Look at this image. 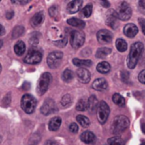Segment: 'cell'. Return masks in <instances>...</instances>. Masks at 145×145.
I'll list each match as a JSON object with an SVG mask.
<instances>
[{"label":"cell","mask_w":145,"mask_h":145,"mask_svg":"<svg viewBox=\"0 0 145 145\" xmlns=\"http://www.w3.org/2000/svg\"><path fill=\"white\" fill-rule=\"evenodd\" d=\"M83 2L82 0H74L70 2L67 4L66 7V10L69 14H75L76 12H78L81 9V7L82 5Z\"/></svg>","instance_id":"9a60e30c"},{"label":"cell","mask_w":145,"mask_h":145,"mask_svg":"<svg viewBox=\"0 0 145 145\" xmlns=\"http://www.w3.org/2000/svg\"><path fill=\"white\" fill-rule=\"evenodd\" d=\"M110 110L107 103L105 101H100L97 108V118L100 124L103 125L107 121L110 116Z\"/></svg>","instance_id":"277c9868"},{"label":"cell","mask_w":145,"mask_h":145,"mask_svg":"<svg viewBox=\"0 0 145 145\" xmlns=\"http://www.w3.org/2000/svg\"><path fill=\"white\" fill-rule=\"evenodd\" d=\"M69 129H70V131H71V133H76L78 132V130H79V127H78V126H77L76 123H71V124L70 125V127H69Z\"/></svg>","instance_id":"8d00e7d4"},{"label":"cell","mask_w":145,"mask_h":145,"mask_svg":"<svg viewBox=\"0 0 145 145\" xmlns=\"http://www.w3.org/2000/svg\"><path fill=\"white\" fill-rule=\"evenodd\" d=\"M76 75L82 83H88L91 80V74L86 68H79L76 71Z\"/></svg>","instance_id":"4fadbf2b"},{"label":"cell","mask_w":145,"mask_h":145,"mask_svg":"<svg viewBox=\"0 0 145 145\" xmlns=\"http://www.w3.org/2000/svg\"><path fill=\"white\" fill-rule=\"evenodd\" d=\"M144 51V44L140 42H134L130 49V53L127 57V65L130 69H133Z\"/></svg>","instance_id":"6da1fadb"},{"label":"cell","mask_w":145,"mask_h":145,"mask_svg":"<svg viewBox=\"0 0 145 145\" xmlns=\"http://www.w3.org/2000/svg\"><path fill=\"white\" fill-rule=\"evenodd\" d=\"M138 80L141 83L145 85V70H143L138 75Z\"/></svg>","instance_id":"74e56055"},{"label":"cell","mask_w":145,"mask_h":145,"mask_svg":"<svg viewBox=\"0 0 145 145\" xmlns=\"http://www.w3.org/2000/svg\"><path fill=\"white\" fill-rule=\"evenodd\" d=\"M1 142H2V138H1V136H0V144H1Z\"/></svg>","instance_id":"681fc988"},{"label":"cell","mask_w":145,"mask_h":145,"mask_svg":"<svg viewBox=\"0 0 145 145\" xmlns=\"http://www.w3.org/2000/svg\"><path fill=\"white\" fill-rule=\"evenodd\" d=\"M45 145H59L56 142H54V141H52V140H48V141H47L46 142V144Z\"/></svg>","instance_id":"7bdbcfd3"},{"label":"cell","mask_w":145,"mask_h":145,"mask_svg":"<svg viewBox=\"0 0 145 145\" xmlns=\"http://www.w3.org/2000/svg\"><path fill=\"white\" fill-rule=\"evenodd\" d=\"M72 103V97L70 94H65L61 99V105L64 107H68Z\"/></svg>","instance_id":"d6a6232c"},{"label":"cell","mask_w":145,"mask_h":145,"mask_svg":"<svg viewBox=\"0 0 145 145\" xmlns=\"http://www.w3.org/2000/svg\"><path fill=\"white\" fill-rule=\"evenodd\" d=\"M62 58H63V53L60 51H54L50 53L47 59L48 65L52 69H55L59 67L61 64Z\"/></svg>","instance_id":"9c48e42d"},{"label":"cell","mask_w":145,"mask_h":145,"mask_svg":"<svg viewBox=\"0 0 145 145\" xmlns=\"http://www.w3.org/2000/svg\"><path fill=\"white\" fill-rule=\"evenodd\" d=\"M48 12H49V14H50L51 17L54 18L55 20H58V19H59V10H58L57 6H52V7L49 8Z\"/></svg>","instance_id":"e575fe53"},{"label":"cell","mask_w":145,"mask_h":145,"mask_svg":"<svg viewBox=\"0 0 145 145\" xmlns=\"http://www.w3.org/2000/svg\"><path fill=\"white\" fill-rule=\"evenodd\" d=\"M118 14V18L121 20H127L132 16V8L128 3L121 2L118 5V8L116 11Z\"/></svg>","instance_id":"ba28073f"},{"label":"cell","mask_w":145,"mask_h":145,"mask_svg":"<svg viewBox=\"0 0 145 145\" xmlns=\"http://www.w3.org/2000/svg\"><path fill=\"white\" fill-rule=\"evenodd\" d=\"M129 126V119L125 116H117L114 118L111 131L114 134H120L124 132Z\"/></svg>","instance_id":"7a4b0ae2"},{"label":"cell","mask_w":145,"mask_h":145,"mask_svg":"<svg viewBox=\"0 0 145 145\" xmlns=\"http://www.w3.org/2000/svg\"><path fill=\"white\" fill-rule=\"evenodd\" d=\"M81 140L87 144H93L96 141V137L93 133L90 131H85L81 135Z\"/></svg>","instance_id":"e0dca14e"},{"label":"cell","mask_w":145,"mask_h":145,"mask_svg":"<svg viewBox=\"0 0 145 145\" xmlns=\"http://www.w3.org/2000/svg\"><path fill=\"white\" fill-rule=\"evenodd\" d=\"M66 43H67V38H66V37H64L62 39L54 42V44H55L56 46H58V47H60V48L65 47V46L66 45Z\"/></svg>","instance_id":"d590c367"},{"label":"cell","mask_w":145,"mask_h":145,"mask_svg":"<svg viewBox=\"0 0 145 145\" xmlns=\"http://www.w3.org/2000/svg\"><path fill=\"white\" fill-rule=\"evenodd\" d=\"M101 4H102L104 7H105V8H109V7H110V3H109L108 1H105V2L103 1V2H101Z\"/></svg>","instance_id":"ee69618b"},{"label":"cell","mask_w":145,"mask_h":145,"mask_svg":"<svg viewBox=\"0 0 145 145\" xmlns=\"http://www.w3.org/2000/svg\"><path fill=\"white\" fill-rule=\"evenodd\" d=\"M138 7H139V10L145 14V0L138 2Z\"/></svg>","instance_id":"f35d334b"},{"label":"cell","mask_w":145,"mask_h":145,"mask_svg":"<svg viewBox=\"0 0 145 145\" xmlns=\"http://www.w3.org/2000/svg\"><path fill=\"white\" fill-rule=\"evenodd\" d=\"M1 71H2V65H1V64H0V73H1Z\"/></svg>","instance_id":"c3c4849f"},{"label":"cell","mask_w":145,"mask_h":145,"mask_svg":"<svg viewBox=\"0 0 145 145\" xmlns=\"http://www.w3.org/2000/svg\"><path fill=\"white\" fill-rule=\"evenodd\" d=\"M93 88L99 92H104L108 89V82L105 78L96 79L93 83Z\"/></svg>","instance_id":"5bb4252c"},{"label":"cell","mask_w":145,"mask_h":145,"mask_svg":"<svg viewBox=\"0 0 145 145\" xmlns=\"http://www.w3.org/2000/svg\"><path fill=\"white\" fill-rule=\"evenodd\" d=\"M73 64L76 66L83 68V67H88L92 65V61L89 59H73Z\"/></svg>","instance_id":"d4e9b609"},{"label":"cell","mask_w":145,"mask_h":145,"mask_svg":"<svg viewBox=\"0 0 145 145\" xmlns=\"http://www.w3.org/2000/svg\"><path fill=\"white\" fill-rule=\"evenodd\" d=\"M138 22H139V25L142 28V31L144 32V34L145 35V19L144 18H139L138 19Z\"/></svg>","instance_id":"ab89813d"},{"label":"cell","mask_w":145,"mask_h":145,"mask_svg":"<svg viewBox=\"0 0 145 145\" xmlns=\"http://www.w3.org/2000/svg\"><path fill=\"white\" fill-rule=\"evenodd\" d=\"M112 34L110 31L103 29L98 31L97 33V39L102 44H107L111 42L112 41Z\"/></svg>","instance_id":"7c38bea8"},{"label":"cell","mask_w":145,"mask_h":145,"mask_svg":"<svg viewBox=\"0 0 145 145\" xmlns=\"http://www.w3.org/2000/svg\"><path fill=\"white\" fill-rule=\"evenodd\" d=\"M142 130H143V132L145 133V124L142 125Z\"/></svg>","instance_id":"f6af8a7d"},{"label":"cell","mask_w":145,"mask_h":145,"mask_svg":"<svg viewBox=\"0 0 145 145\" xmlns=\"http://www.w3.org/2000/svg\"><path fill=\"white\" fill-rule=\"evenodd\" d=\"M55 111H57V107L54 101L51 99H47L41 108L42 114H43L44 116H48L54 113Z\"/></svg>","instance_id":"8fae6325"},{"label":"cell","mask_w":145,"mask_h":145,"mask_svg":"<svg viewBox=\"0 0 145 145\" xmlns=\"http://www.w3.org/2000/svg\"><path fill=\"white\" fill-rule=\"evenodd\" d=\"M88 99L87 98H82L76 104V110L78 111H85L88 110Z\"/></svg>","instance_id":"cb8c5ba5"},{"label":"cell","mask_w":145,"mask_h":145,"mask_svg":"<svg viewBox=\"0 0 145 145\" xmlns=\"http://www.w3.org/2000/svg\"><path fill=\"white\" fill-rule=\"evenodd\" d=\"M112 100L113 102L118 105V106H124L125 104H126V100H125V98L122 97L121 94L119 93H115L112 97Z\"/></svg>","instance_id":"83f0119b"},{"label":"cell","mask_w":145,"mask_h":145,"mask_svg":"<svg viewBox=\"0 0 145 145\" xmlns=\"http://www.w3.org/2000/svg\"><path fill=\"white\" fill-rule=\"evenodd\" d=\"M13 16H14V12H13V11H9V12H8V13L6 14V17H7L8 19H11Z\"/></svg>","instance_id":"60d3db41"},{"label":"cell","mask_w":145,"mask_h":145,"mask_svg":"<svg viewBox=\"0 0 145 145\" xmlns=\"http://www.w3.org/2000/svg\"><path fill=\"white\" fill-rule=\"evenodd\" d=\"M141 145H145V141H143V142H142V144H141Z\"/></svg>","instance_id":"7dc6e473"},{"label":"cell","mask_w":145,"mask_h":145,"mask_svg":"<svg viewBox=\"0 0 145 145\" xmlns=\"http://www.w3.org/2000/svg\"><path fill=\"white\" fill-rule=\"evenodd\" d=\"M36 107H37V100L33 96L30 94H25L22 97L21 108L25 113L27 114L33 113L35 111Z\"/></svg>","instance_id":"3957f363"},{"label":"cell","mask_w":145,"mask_h":145,"mask_svg":"<svg viewBox=\"0 0 145 145\" xmlns=\"http://www.w3.org/2000/svg\"><path fill=\"white\" fill-rule=\"evenodd\" d=\"M14 53L17 55L21 56L25 52V43L22 41H18L15 43L14 47Z\"/></svg>","instance_id":"603a6c76"},{"label":"cell","mask_w":145,"mask_h":145,"mask_svg":"<svg viewBox=\"0 0 145 145\" xmlns=\"http://www.w3.org/2000/svg\"><path fill=\"white\" fill-rule=\"evenodd\" d=\"M108 145H125V143L121 138L115 136L108 139Z\"/></svg>","instance_id":"f546056e"},{"label":"cell","mask_w":145,"mask_h":145,"mask_svg":"<svg viewBox=\"0 0 145 145\" xmlns=\"http://www.w3.org/2000/svg\"><path fill=\"white\" fill-rule=\"evenodd\" d=\"M105 145H108V144H105Z\"/></svg>","instance_id":"f907efd6"},{"label":"cell","mask_w":145,"mask_h":145,"mask_svg":"<svg viewBox=\"0 0 145 145\" xmlns=\"http://www.w3.org/2000/svg\"><path fill=\"white\" fill-rule=\"evenodd\" d=\"M71 45L74 48H78L82 47L85 42V35L80 31H72L70 35Z\"/></svg>","instance_id":"52a82bcc"},{"label":"cell","mask_w":145,"mask_h":145,"mask_svg":"<svg viewBox=\"0 0 145 145\" xmlns=\"http://www.w3.org/2000/svg\"><path fill=\"white\" fill-rule=\"evenodd\" d=\"M74 78V72L70 70V69H66L64 72H63V75H62V79L68 82L70 81H71L72 79Z\"/></svg>","instance_id":"4dcf8cb0"},{"label":"cell","mask_w":145,"mask_h":145,"mask_svg":"<svg viewBox=\"0 0 145 145\" xmlns=\"http://www.w3.org/2000/svg\"><path fill=\"white\" fill-rule=\"evenodd\" d=\"M2 46H3V42H2V41L0 40V48H2Z\"/></svg>","instance_id":"bcb514c9"},{"label":"cell","mask_w":145,"mask_h":145,"mask_svg":"<svg viewBox=\"0 0 145 145\" xmlns=\"http://www.w3.org/2000/svg\"><path fill=\"white\" fill-rule=\"evenodd\" d=\"M67 23L71 25V26H74V27H77V28H84L85 27V22L80 19H77V18H71L67 20Z\"/></svg>","instance_id":"44dd1931"},{"label":"cell","mask_w":145,"mask_h":145,"mask_svg":"<svg viewBox=\"0 0 145 145\" xmlns=\"http://www.w3.org/2000/svg\"><path fill=\"white\" fill-rule=\"evenodd\" d=\"M118 14L116 10L110 9L105 14V22L106 25L111 27L112 29H116L118 26Z\"/></svg>","instance_id":"30bf717a"},{"label":"cell","mask_w":145,"mask_h":145,"mask_svg":"<svg viewBox=\"0 0 145 145\" xmlns=\"http://www.w3.org/2000/svg\"><path fill=\"white\" fill-rule=\"evenodd\" d=\"M116 47L119 52H125L127 49V43L122 38H119L116 42Z\"/></svg>","instance_id":"4316f807"},{"label":"cell","mask_w":145,"mask_h":145,"mask_svg":"<svg viewBox=\"0 0 145 145\" xmlns=\"http://www.w3.org/2000/svg\"><path fill=\"white\" fill-rule=\"evenodd\" d=\"M123 31H124V34L127 37L132 38V37H134L138 33V28L133 23H129L125 25Z\"/></svg>","instance_id":"2e32d148"},{"label":"cell","mask_w":145,"mask_h":145,"mask_svg":"<svg viewBox=\"0 0 145 145\" xmlns=\"http://www.w3.org/2000/svg\"><path fill=\"white\" fill-rule=\"evenodd\" d=\"M61 122H62L61 118L59 116H55V117L52 118L49 121V124H48L49 130L52 132H55V131L59 130V128L60 127Z\"/></svg>","instance_id":"d6986e66"},{"label":"cell","mask_w":145,"mask_h":145,"mask_svg":"<svg viewBox=\"0 0 145 145\" xmlns=\"http://www.w3.org/2000/svg\"><path fill=\"white\" fill-rule=\"evenodd\" d=\"M92 12H93V5L89 3V4L86 5V6L82 9V11H81V14H82L83 17L88 18V17L91 16Z\"/></svg>","instance_id":"1f68e13d"},{"label":"cell","mask_w":145,"mask_h":145,"mask_svg":"<svg viewBox=\"0 0 145 145\" xmlns=\"http://www.w3.org/2000/svg\"><path fill=\"white\" fill-rule=\"evenodd\" d=\"M5 34V29H4V27L0 24V36H3V35H4Z\"/></svg>","instance_id":"b9f144b4"},{"label":"cell","mask_w":145,"mask_h":145,"mask_svg":"<svg viewBox=\"0 0 145 145\" xmlns=\"http://www.w3.org/2000/svg\"><path fill=\"white\" fill-rule=\"evenodd\" d=\"M43 20H44L43 12H38L35 14L31 19V25L33 27H37L43 22Z\"/></svg>","instance_id":"ac0fdd59"},{"label":"cell","mask_w":145,"mask_h":145,"mask_svg":"<svg viewBox=\"0 0 145 145\" xmlns=\"http://www.w3.org/2000/svg\"><path fill=\"white\" fill-rule=\"evenodd\" d=\"M99 101L98 99L95 95H92L89 99H88V109H89V110L91 112H93L95 110H97L98 105H99Z\"/></svg>","instance_id":"7402d4cb"},{"label":"cell","mask_w":145,"mask_h":145,"mask_svg":"<svg viewBox=\"0 0 145 145\" xmlns=\"http://www.w3.org/2000/svg\"><path fill=\"white\" fill-rule=\"evenodd\" d=\"M97 71L99 72V73H102V74H106L108 72L110 71V65L106 62V61H103V62H100L98 64L97 67H96Z\"/></svg>","instance_id":"ffe728a7"},{"label":"cell","mask_w":145,"mask_h":145,"mask_svg":"<svg viewBox=\"0 0 145 145\" xmlns=\"http://www.w3.org/2000/svg\"><path fill=\"white\" fill-rule=\"evenodd\" d=\"M111 53V48H100L96 52V57L99 59H103L107 57Z\"/></svg>","instance_id":"484cf974"},{"label":"cell","mask_w":145,"mask_h":145,"mask_svg":"<svg viewBox=\"0 0 145 145\" xmlns=\"http://www.w3.org/2000/svg\"><path fill=\"white\" fill-rule=\"evenodd\" d=\"M76 121L82 127H88L90 125V121L88 117L82 116V115H79L76 116Z\"/></svg>","instance_id":"f1b7e54d"},{"label":"cell","mask_w":145,"mask_h":145,"mask_svg":"<svg viewBox=\"0 0 145 145\" xmlns=\"http://www.w3.org/2000/svg\"><path fill=\"white\" fill-rule=\"evenodd\" d=\"M42 59V52L37 49L36 48H32L31 49L29 50L28 54L24 59V61L30 65H35V64H38L39 62H41Z\"/></svg>","instance_id":"8992f818"},{"label":"cell","mask_w":145,"mask_h":145,"mask_svg":"<svg viewBox=\"0 0 145 145\" xmlns=\"http://www.w3.org/2000/svg\"><path fill=\"white\" fill-rule=\"evenodd\" d=\"M51 80H52V76L48 72L47 73H43L41 76L40 79L38 80L37 86V91L38 94L43 95L47 92Z\"/></svg>","instance_id":"5b68a950"},{"label":"cell","mask_w":145,"mask_h":145,"mask_svg":"<svg viewBox=\"0 0 145 145\" xmlns=\"http://www.w3.org/2000/svg\"><path fill=\"white\" fill-rule=\"evenodd\" d=\"M24 33V28L23 26H16L14 31H12V37L13 38H16L19 36H21Z\"/></svg>","instance_id":"836d02e7"}]
</instances>
